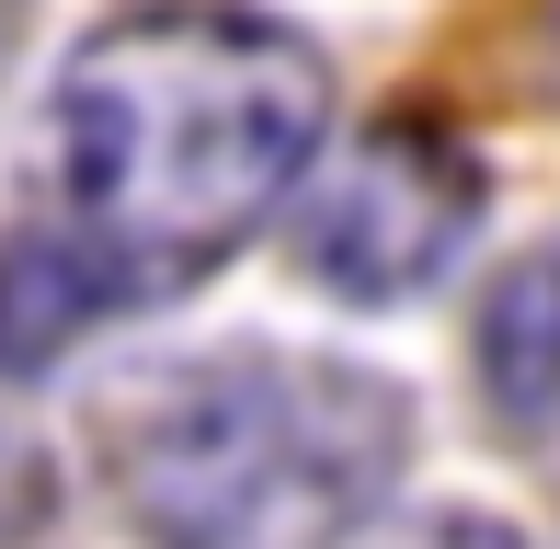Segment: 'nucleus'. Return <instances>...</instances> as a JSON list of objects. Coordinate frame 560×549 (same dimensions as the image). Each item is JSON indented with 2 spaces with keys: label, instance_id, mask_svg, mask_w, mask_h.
<instances>
[{
  "label": "nucleus",
  "instance_id": "nucleus-3",
  "mask_svg": "<svg viewBox=\"0 0 560 549\" xmlns=\"http://www.w3.org/2000/svg\"><path fill=\"white\" fill-rule=\"evenodd\" d=\"M320 172V161H310ZM480 230V149L435 115H377L366 138L298 195V264L343 309H400L469 253Z\"/></svg>",
  "mask_w": 560,
  "mask_h": 549
},
{
  "label": "nucleus",
  "instance_id": "nucleus-1",
  "mask_svg": "<svg viewBox=\"0 0 560 549\" xmlns=\"http://www.w3.org/2000/svg\"><path fill=\"white\" fill-rule=\"evenodd\" d=\"M332 138V58L252 0H138L58 58L35 115V230L115 309L184 297L275 230Z\"/></svg>",
  "mask_w": 560,
  "mask_h": 549
},
{
  "label": "nucleus",
  "instance_id": "nucleus-4",
  "mask_svg": "<svg viewBox=\"0 0 560 549\" xmlns=\"http://www.w3.org/2000/svg\"><path fill=\"white\" fill-rule=\"evenodd\" d=\"M480 401L515 435H549L560 423V241L515 253L480 297Z\"/></svg>",
  "mask_w": 560,
  "mask_h": 549
},
{
  "label": "nucleus",
  "instance_id": "nucleus-8",
  "mask_svg": "<svg viewBox=\"0 0 560 549\" xmlns=\"http://www.w3.org/2000/svg\"><path fill=\"white\" fill-rule=\"evenodd\" d=\"M0 58H12V0H0Z\"/></svg>",
  "mask_w": 560,
  "mask_h": 549
},
{
  "label": "nucleus",
  "instance_id": "nucleus-6",
  "mask_svg": "<svg viewBox=\"0 0 560 549\" xmlns=\"http://www.w3.org/2000/svg\"><path fill=\"white\" fill-rule=\"evenodd\" d=\"M46 527H58V469H46L35 435L0 423V549H35Z\"/></svg>",
  "mask_w": 560,
  "mask_h": 549
},
{
  "label": "nucleus",
  "instance_id": "nucleus-5",
  "mask_svg": "<svg viewBox=\"0 0 560 549\" xmlns=\"http://www.w3.org/2000/svg\"><path fill=\"white\" fill-rule=\"evenodd\" d=\"M104 309H115L104 274L69 253V241H46V230H12V241H0V378L58 366Z\"/></svg>",
  "mask_w": 560,
  "mask_h": 549
},
{
  "label": "nucleus",
  "instance_id": "nucleus-7",
  "mask_svg": "<svg viewBox=\"0 0 560 549\" xmlns=\"http://www.w3.org/2000/svg\"><path fill=\"white\" fill-rule=\"evenodd\" d=\"M423 549H526V538H515V527H480V515H435Z\"/></svg>",
  "mask_w": 560,
  "mask_h": 549
},
{
  "label": "nucleus",
  "instance_id": "nucleus-2",
  "mask_svg": "<svg viewBox=\"0 0 560 549\" xmlns=\"http://www.w3.org/2000/svg\"><path fill=\"white\" fill-rule=\"evenodd\" d=\"M412 458L400 378L354 355H229L161 366L104 412V481L138 549H343Z\"/></svg>",
  "mask_w": 560,
  "mask_h": 549
}]
</instances>
